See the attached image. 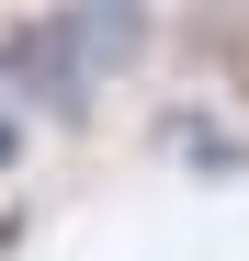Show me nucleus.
<instances>
[{"mask_svg":"<svg viewBox=\"0 0 249 261\" xmlns=\"http://www.w3.org/2000/svg\"><path fill=\"white\" fill-rule=\"evenodd\" d=\"M124 23H136V0H91V57H124Z\"/></svg>","mask_w":249,"mask_h":261,"instance_id":"f257e3e1","label":"nucleus"}]
</instances>
